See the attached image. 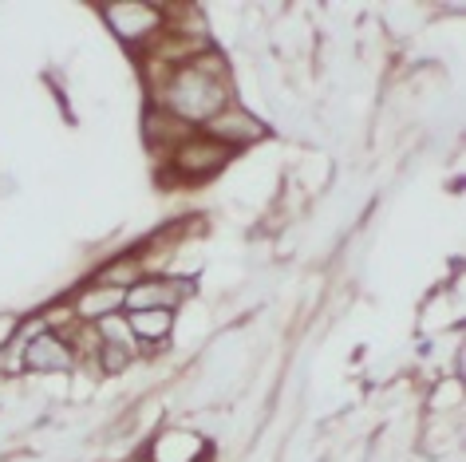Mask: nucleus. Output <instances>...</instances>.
<instances>
[{"label": "nucleus", "mask_w": 466, "mask_h": 462, "mask_svg": "<svg viewBox=\"0 0 466 462\" xmlns=\"http://www.w3.org/2000/svg\"><path fill=\"white\" fill-rule=\"evenodd\" d=\"M229 99V75H226V64L221 55H194L186 60L174 79L162 91V107H167L174 119L182 123H206L226 107Z\"/></svg>", "instance_id": "f257e3e1"}, {"label": "nucleus", "mask_w": 466, "mask_h": 462, "mask_svg": "<svg viewBox=\"0 0 466 462\" xmlns=\"http://www.w3.org/2000/svg\"><path fill=\"white\" fill-rule=\"evenodd\" d=\"M229 155L233 150L214 143V138L194 135V138H182V143L174 146V170H178L182 178H209L229 163Z\"/></svg>", "instance_id": "f03ea898"}, {"label": "nucleus", "mask_w": 466, "mask_h": 462, "mask_svg": "<svg viewBox=\"0 0 466 462\" xmlns=\"http://www.w3.org/2000/svg\"><path fill=\"white\" fill-rule=\"evenodd\" d=\"M206 138H214V143H221L226 150H238V146H253L265 138V123H258L249 111L241 107H221L214 119H206Z\"/></svg>", "instance_id": "7ed1b4c3"}, {"label": "nucleus", "mask_w": 466, "mask_h": 462, "mask_svg": "<svg viewBox=\"0 0 466 462\" xmlns=\"http://www.w3.org/2000/svg\"><path fill=\"white\" fill-rule=\"evenodd\" d=\"M103 20L111 25V32L127 44H138L143 36L162 28V8L158 5H107Z\"/></svg>", "instance_id": "20e7f679"}, {"label": "nucleus", "mask_w": 466, "mask_h": 462, "mask_svg": "<svg viewBox=\"0 0 466 462\" xmlns=\"http://www.w3.org/2000/svg\"><path fill=\"white\" fill-rule=\"evenodd\" d=\"M186 296V285L170 281V276H138V281L123 293V308L127 313H150V308H170Z\"/></svg>", "instance_id": "39448f33"}, {"label": "nucleus", "mask_w": 466, "mask_h": 462, "mask_svg": "<svg viewBox=\"0 0 466 462\" xmlns=\"http://www.w3.org/2000/svg\"><path fill=\"white\" fill-rule=\"evenodd\" d=\"M76 360L72 344H67L60 332H36V336L25 340V356H20V364L28 367V372H67Z\"/></svg>", "instance_id": "423d86ee"}, {"label": "nucleus", "mask_w": 466, "mask_h": 462, "mask_svg": "<svg viewBox=\"0 0 466 462\" xmlns=\"http://www.w3.org/2000/svg\"><path fill=\"white\" fill-rule=\"evenodd\" d=\"M119 308H123V288L111 285H87L76 296V320H84V325H99L103 316H115Z\"/></svg>", "instance_id": "0eeeda50"}, {"label": "nucleus", "mask_w": 466, "mask_h": 462, "mask_svg": "<svg viewBox=\"0 0 466 462\" xmlns=\"http://www.w3.org/2000/svg\"><path fill=\"white\" fill-rule=\"evenodd\" d=\"M127 325H131V336L138 344H158L170 336L174 328V313L170 308H150V313H127Z\"/></svg>", "instance_id": "6e6552de"}, {"label": "nucleus", "mask_w": 466, "mask_h": 462, "mask_svg": "<svg viewBox=\"0 0 466 462\" xmlns=\"http://www.w3.org/2000/svg\"><path fill=\"white\" fill-rule=\"evenodd\" d=\"M135 281H138V261L135 257H119V261H111L107 269H99L91 285H111V288H123L127 293Z\"/></svg>", "instance_id": "1a4fd4ad"}, {"label": "nucleus", "mask_w": 466, "mask_h": 462, "mask_svg": "<svg viewBox=\"0 0 466 462\" xmlns=\"http://www.w3.org/2000/svg\"><path fill=\"white\" fill-rule=\"evenodd\" d=\"M99 336H103V344H115V348H123V352H131L135 356V348H138V340L131 336V325H127L123 316H103L99 320Z\"/></svg>", "instance_id": "9d476101"}, {"label": "nucleus", "mask_w": 466, "mask_h": 462, "mask_svg": "<svg viewBox=\"0 0 466 462\" xmlns=\"http://www.w3.org/2000/svg\"><path fill=\"white\" fill-rule=\"evenodd\" d=\"M127 364H131V352L115 348V344H99V367H103L107 376H119Z\"/></svg>", "instance_id": "9b49d317"}, {"label": "nucleus", "mask_w": 466, "mask_h": 462, "mask_svg": "<svg viewBox=\"0 0 466 462\" xmlns=\"http://www.w3.org/2000/svg\"><path fill=\"white\" fill-rule=\"evenodd\" d=\"M0 376H8V367H5V352H0Z\"/></svg>", "instance_id": "f8f14e48"}]
</instances>
